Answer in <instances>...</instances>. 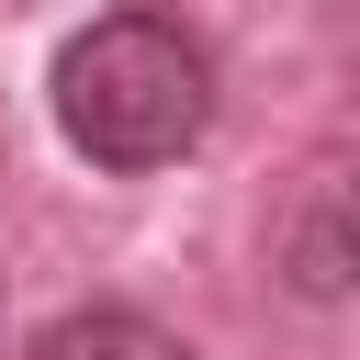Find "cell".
<instances>
[{"mask_svg":"<svg viewBox=\"0 0 360 360\" xmlns=\"http://www.w3.org/2000/svg\"><path fill=\"white\" fill-rule=\"evenodd\" d=\"M22 360H191V338L135 315V304H68L22 338Z\"/></svg>","mask_w":360,"mask_h":360,"instance_id":"2","label":"cell"},{"mask_svg":"<svg viewBox=\"0 0 360 360\" xmlns=\"http://www.w3.org/2000/svg\"><path fill=\"white\" fill-rule=\"evenodd\" d=\"M281 270H292V292H304V304H338V292H349V191H315V202H304V225H292Z\"/></svg>","mask_w":360,"mask_h":360,"instance_id":"3","label":"cell"},{"mask_svg":"<svg viewBox=\"0 0 360 360\" xmlns=\"http://www.w3.org/2000/svg\"><path fill=\"white\" fill-rule=\"evenodd\" d=\"M45 101H56V135H68L90 169L146 180V169H180V158L214 135V45H202L180 11L124 0V11H101V22H79V34L56 45Z\"/></svg>","mask_w":360,"mask_h":360,"instance_id":"1","label":"cell"}]
</instances>
